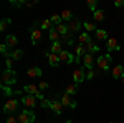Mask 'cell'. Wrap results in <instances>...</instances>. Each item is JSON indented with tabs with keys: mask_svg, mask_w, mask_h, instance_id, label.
Instances as JSON below:
<instances>
[{
	"mask_svg": "<svg viewBox=\"0 0 124 123\" xmlns=\"http://www.w3.org/2000/svg\"><path fill=\"white\" fill-rule=\"evenodd\" d=\"M13 83H17V72L13 68L3 70L2 72V85L10 86V85H13Z\"/></svg>",
	"mask_w": 124,
	"mask_h": 123,
	"instance_id": "obj_1",
	"label": "cell"
},
{
	"mask_svg": "<svg viewBox=\"0 0 124 123\" xmlns=\"http://www.w3.org/2000/svg\"><path fill=\"white\" fill-rule=\"evenodd\" d=\"M111 63H113V57L109 53H103L101 57H98V60H96V65L99 66L103 72H108L111 68Z\"/></svg>",
	"mask_w": 124,
	"mask_h": 123,
	"instance_id": "obj_2",
	"label": "cell"
},
{
	"mask_svg": "<svg viewBox=\"0 0 124 123\" xmlns=\"http://www.w3.org/2000/svg\"><path fill=\"white\" fill-rule=\"evenodd\" d=\"M17 118H18L20 123H33L35 122V113L31 110H23V112H20Z\"/></svg>",
	"mask_w": 124,
	"mask_h": 123,
	"instance_id": "obj_3",
	"label": "cell"
},
{
	"mask_svg": "<svg viewBox=\"0 0 124 123\" xmlns=\"http://www.w3.org/2000/svg\"><path fill=\"white\" fill-rule=\"evenodd\" d=\"M18 105H20V100H17V98H10L8 102L3 105V108H2V110H3V113H7V115L13 113V112L18 108Z\"/></svg>",
	"mask_w": 124,
	"mask_h": 123,
	"instance_id": "obj_4",
	"label": "cell"
},
{
	"mask_svg": "<svg viewBox=\"0 0 124 123\" xmlns=\"http://www.w3.org/2000/svg\"><path fill=\"white\" fill-rule=\"evenodd\" d=\"M23 92H27L28 95H33V96H37L40 102L45 98L43 96V93H40V88H37L35 85H30V83H27V85H23Z\"/></svg>",
	"mask_w": 124,
	"mask_h": 123,
	"instance_id": "obj_5",
	"label": "cell"
},
{
	"mask_svg": "<svg viewBox=\"0 0 124 123\" xmlns=\"http://www.w3.org/2000/svg\"><path fill=\"white\" fill-rule=\"evenodd\" d=\"M73 80H75V83L79 85V83H83L86 80V72H85V66H78L76 70L73 72Z\"/></svg>",
	"mask_w": 124,
	"mask_h": 123,
	"instance_id": "obj_6",
	"label": "cell"
},
{
	"mask_svg": "<svg viewBox=\"0 0 124 123\" xmlns=\"http://www.w3.org/2000/svg\"><path fill=\"white\" fill-rule=\"evenodd\" d=\"M20 103L23 105V106H30V108H33V106H37V96H33V95H22V98H20Z\"/></svg>",
	"mask_w": 124,
	"mask_h": 123,
	"instance_id": "obj_7",
	"label": "cell"
},
{
	"mask_svg": "<svg viewBox=\"0 0 124 123\" xmlns=\"http://www.w3.org/2000/svg\"><path fill=\"white\" fill-rule=\"evenodd\" d=\"M58 57H60L61 62H65V63H75V62H76V55H75V53H70L66 50H63Z\"/></svg>",
	"mask_w": 124,
	"mask_h": 123,
	"instance_id": "obj_8",
	"label": "cell"
},
{
	"mask_svg": "<svg viewBox=\"0 0 124 123\" xmlns=\"http://www.w3.org/2000/svg\"><path fill=\"white\" fill-rule=\"evenodd\" d=\"M30 37H31V43L37 45L40 40H41V30L40 28H35V25L30 28Z\"/></svg>",
	"mask_w": 124,
	"mask_h": 123,
	"instance_id": "obj_9",
	"label": "cell"
},
{
	"mask_svg": "<svg viewBox=\"0 0 124 123\" xmlns=\"http://www.w3.org/2000/svg\"><path fill=\"white\" fill-rule=\"evenodd\" d=\"M83 47H85V53H86V55H88V53H91V55H93L94 52H99V47L96 45L93 40H89V42H88V43H85Z\"/></svg>",
	"mask_w": 124,
	"mask_h": 123,
	"instance_id": "obj_10",
	"label": "cell"
},
{
	"mask_svg": "<svg viewBox=\"0 0 124 123\" xmlns=\"http://www.w3.org/2000/svg\"><path fill=\"white\" fill-rule=\"evenodd\" d=\"M83 66L88 68V70H93V66H94V57L91 53H88V55L83 57Z\"/></svg>",
	"mask_w": 124,
	"mask_h": 123,
	"instance_id": "obj_11",
	"label": "cell"
},
{
	"mask_svg": "<svg viewBox=\"0 0 124 123\" xmlns=\"http://www.w3.org/2000/svg\"><path fill=\"white\" fill-rule=\"evenodd\" d=\"M106 47H108V52H117V50H121V47H119V43H117L116 38H108Z\"/></svg>",
	"mask_w": 124,
	"mask_h": 123,
	"instance_id": "obj_12",
	"label": "cell"
},
{
	"mask_svg": "<svg viewBox=\"0 0 124 123\" xmlns=\"http://www.w3.org/2000/svg\"><path fill=\"white\" fill-rule=\"evenodd\" d=\"M45 55H46V58H48V62H50V65H51V66H60L61 60H60V57H58V55L51 53V52H46Z\"/></svg>",
	"mask_w": 124,
	"mask_h": 123,
	"instance_id": "obj_13",
	"label": "cell"
},
{
	"mask_svg": "<svg viewBox=\"0 0 124 123\" xmlns=\"http://www.w3.org/2000/svg\"><path fill=\"white\" fill-rule=\"evenodd\" d=\"M50 110H53L55 115H61V112H63V103H61V100H60V98H58V100H53Z\"/></svg>",
	"mask_w": 124,
	"mask_h": 123,
	"instance_id": "obj_14",
	"label": "cell"
},
{
	"mask_svg": "<svg viewBox=\"0 0 124 123\" xmlns=\"http://www.w3.org/2000/svg\"><path fill=\"white\" fill-rule=\"evenodd\" d=\"M81 27H83V23H81V22H79L78 19H73L71 22H70V23H68V28H70V32H71V33L78 32V30L81 28Z\"/></svg>",
	"mask_w": 124,
	"mask_h": 123,
	"instance_id": "obj_15",
	"label": "cell"
},
{
	"mask_svg": "<svg viewBox=\"0 0 124 123\" xmlns=\"http://www.w3.org/2000/svg\"><path fill=\"white\" fill-rule=\"evenodd\" d=\"M41 68L40 66H30L28 72H27V75L30 76V78H38V76H41Z\"/></svg>",
	"mask_w": 124,
	"mask_h": 123,
	"instance_id": "obj_16",
	"label": "cell"
},
{
	"mask_svg": "<svg viewBox=\"0 0 124 123\" xmlns=\"http://www.w3.org/2000/svg\"><path fill=\"white\" fill-rule=\"evenodd\" d=\"M111 75L114 76V78H123V76H124V66H123V65H116V66H113V70H111Z\"/></svg>",
	"mask_w": 124,
	"mask_h": 123,
	"instance_id": "obj_17",
	"label": "cell"
},
{
	"mask_svg": "<svg viewBox=\"0 0 124 123\" xmlns=\"http://www.w3.org/2000/svg\"><path fill=\"white\" fill-rule=\"evenodd\" d=\"M56 32L61 35V37H66V35H70V33H71V32H70V28H68V25H66V23H63V22H61L60 25H56Z\"/></svg>",
	"mask_w": 124,
	"mask_h": 123,
	"instance_id": "obj_18",
	"label": "cell"
},
{
	"mask_svg": "<svg viewBox=\"0 0 124 123\" xmlns=\"http://www.w3.org/2000/svg\"><path fill=\"white\" fill-rule=\"evenodd\" d=\"M60 100H61L63 106H68V108H70V106H71V103H73V98H71V95H68L66 92H63V95H61V98H60Z\"/></svg>",
	"mask_w": 124,
	"mask_h": 123,
	"instance_id": "obj_19",
	"label": "cell"
},
{
	"mask_svg": "<svg viewBox=\"0 0 124 123\" xmlns=\"http://www.w3.org/2000/svg\"><path fill=\"white\" fill-rule=\"evenodd\" d=\"M17 43H18V40H17L15 35H7V37H5V45H7V47H15Z\"/></svg>",
	"mask_w": 124,
	"mask_h": 123,
	"instance_id": "obj_20",
	"label": "cell"
},
{
	"mask_svg": "<svg viewBox=\"0 0 124 123\" xmlns=\"http://www.w3.org/2000/svg\"><path fill=\"white\" fill-rule=\"evenodd\" d=\"M50 52L55 53V55H60V53L63 52V48H61V42H55V43L51 45V48H50Z\"/></svg>",
	"mask_w": 124,
	"mask_h": 123,
	"instance_id": "obj_21",
	"label": "cell"
},
{
	"mask_svg": "<svg viewBox=\"0 0 124 123\" xmlns=\"http://www.w3.org/2000/svg\"><path fill=\"white\" fill-rule=\"evenodd\" d=\"M65 92H66L68 95H71V96H73V95L78 93V85H76V83H70V85L65 88Z\"/></svg>",
	"mask_w": 124,
	"mask_h": 123,
	"instance_id": "obj_22",
	"label": "cell"
},
{
	"mask_svg": "<svg viewBox=\"0 0 124 123\" xmlns=\"http://www.w3.org/2000/svg\"><path fill=\"white\" fill-rule=\"evenodd\" d=\"M94 33H96V38H98V40H106V42H108V32H106V30L98 28Z\"/></svg>",
	"mask_w": 124,
	"mask_h": 123,
	"instance_id": "obj_23",
	"label": "cell"
},
{
	"mask_svg": "<svg viewBox=\"0 0 124 123\" xmlns=\"http://www.w3.org/2000/svg\"><path fill=\"white\" fill-rule=\"evenodd\" d=\"M91 38H89V33L88 32H85V33H81L79 37H78V42H79V45H85V43H88Z\"/></svg>",
	"mask_w": 124,
	"mask_h": 123,
	"instance_id": "obj_24",
	"label": "cell"
},
{
	"mask_svg": "<svg viewBox=\"0 0 124 123\" xmlns=\"http://www.w3.org/2000/svg\"><path fill=\"white\" fill-rule=\"evenodd\" d=\"M2 92H3V95H5V96H10V98L17 95V92H13L10 86H5V85H2Z\"/></svg>",
	"mask_w": 124,
	"mask_h": 123,
	"instance_id": "obj_25",
	"label": "cell"
},
{
	"mask_svg": "<svg viewBox=\"0 0 124 123\" xmlns=\"http://www.w3.org/2000/svg\"><path fill=\"white\" fill-rule=\"evenodd\" d=\"M51 27H55V25L51 23V20H50V19H45L41 23H40V28H43V30H50Z\"/></svg>",
	"mask_w": 124,
	"mask_h": 123,
	"instance_id": "obj_26",
	"label": "cell"
},
{
	"mask_svg": "<svg viewBox=\"0 0 124 123\" xmlns=\"http://www.w3.org/2000/svg\"><path fill=\"white\" fill-rule=\"evenodd\" d=\"M93 17H94L96 22H103L104 20V10H96L94 13H93Z\"/></svg>",
	"mask_w": 124,
	"mask_h": 123,
	"instance_id": "obj_27",
	"label": "cell"
},
{
	"mask_svg": "<svg viewBox=\"0 0 124 123\" xmlns=\"http://www.w3.org/2000/svg\"><path fill=\"white\" fill-rule=\"evenodd\" d=\"M60 15H61V19H63V20H68V22L73 20V13H71V10H63V13H60Z\"/></svg>",
	"mask_w": 124,
	"mask_h": 123,
	"instance_id": "obj_28",
	"label": "cell"
},
{
	"mask_svg": "<svg viewBox=\"0 0 124 123\" xmlns=\"http://www.w3.org/2000/svg\"><path fill=\"white\" fill-rule=\"evenodd\" d=\"M83 27H85L86 28V32H88V33H89V32H96V27H94V23H93V22H85V23H83Z\"/></svg>",
	"mask_w": 124,
	"mask_h": 123,
	"instance_id": "obj_29",
	"label": "cell"
},
{
	"mask_svg": "<svg viewBox=\"0 0 124 123\" xmlns=\"http://www.w3.org/2000/svg\"><path fill=\"white\" fill-rule=\"evenodd\" d=\"M51 23H53V25H55V27H56V25H60V23H61V22H63V19H61V15H51Z\"/></svg>",
	"mask_w": 124,
	"mask_h": 123,
	"instance_id": "obj_30",
	"label": "cell"
},
{
	"mask_svg": "<svg viewBox=\"0 0 124 123\" xmlns=\"http://www.w3.org/2000/svg\"><path fill=\"white\" fill-rule=\"evenodd\" d=\"M85 55H86L85 53V47H83V45H78L76 47V58H81V60H83Z\"/></svg>",
	"mask_w": 124,
	"mask_h": 123,
	"instance_id": "obj_31",
	"label": "cell"
},
{
	"mask_svg": "<svg viewBox=\"0 0 124 123\" xmlns=\"http://www.w3.org/2000/svg\"><path fill=\"white\" fill-rule=\"evenodd\" d=\"M10 57L13 58V60H20V58H23V50H15V52H12Z\"/></svg>",
	"mask_w": 124,
	"mask_h": 123,
	"instance_id": "obj_32",
	"label": "cell"
},
{
	"mask_svg": "<svg viewBox=\"0 0 124 123\" xmlns=\"http://www.w3.org/2000/svg\"><path fill=\"white\" fill-rule=\"evenodd\" d=\"M96 7H98V2H96V0H88V9L91 10L93 13H94L96 10H98Z\"/></svg>",
	"mask_w": 124,
	"mask_h": 123,
	"instance_id": "obj_33",
	"label": "cell"
},
{
	"mask_svg": "<svg viewBox=\"0 0 124 123\" xmlns=\"http://www.w3.org/2000/svg\"><path fill=\"white\" fill-rule=\"evenodd\" d=\"M10 23H12V19H3L2 22H0V30H5Z\"/></svg>",
	"mask_w": 124,
	"mask_h": 123,
	"instance_id": "obj_34",
	"label": "cell"
},
{
	"mask_svg": "<svg viewBox=\"0 0 124 123\" xmlns=\"http://www.w3.org/2000/svg\"><path fill=\"white\" fill-rule=\"evenodd\" d=\"M40 106H41V108H51V102H50L48 98H43V100L40 102Z\"/></svg>",
	"mask_w": 124,
	"mask_h": 123,
	"instance_id": "obj_35",
	"label": "cell"
},
{
	"mask_svg": "<svg viewBox=\"0 0 124 123\" xmlns=\"http://www.w3.org/2000/svg\"><path fill=\"white\" fill-rule=\"evenodd\" d=\"M10 3H12L13 7H23V5H27V2H25V0H20V2H15V0H10Z\"/></svg>",
	"mask_w": 124,
	"mask_h": 123,
	"instance_id": "obj_36",
	"label": "cell"
},
{
	"mask_svg": "<svg viewBox=\"0 0 124 123\" xmlns=\"http://www.w3.org/2000/svg\"><path fill=\"white\" fill-rule=\"evenodd\" d=\"M5 123H20V122H18V118H15V116H12V115H10Z\"/></svg>",
	"mask_w": 124,
	"mask_h": 123,
	"instance_id": "obj_37",
	"label": "cell"
},
{
	"mask_svg": "<svg viewBox=\"0 0 124 123\" xmlns=\"http://www.w3.org/2000/svg\"><path fill=\"white\" fill-rule=\"evenodd\" d=\"M91 78H94V72L93 70H88L86 72V80H91Z\"/></svg>",
	"mask_w": 124,
	"mask_h": 123,
	"instance_id": "obj_38",
	"label": "cell"
},
{
	"mask_svg": "<svg viewBox=\"0 0 124 123\" xmlns=\"http://www.w3.org/2000/svg\"><path fill=\"white\" fill-rule=\"evenodd\" d=\"M114 7H116V9H121V7H124V0H116V2H114Z\"/></svg>",
	"mask_w": 124,
	"mask_h": 123,
	"instance_id": "obj_39",
	"label": "cell"
},
{
	"mask_svg": "<svg viewBox=\"0 0 124 123\" xmlns=\"http://www.w3.org/2000/svg\"><path fill=\"white\" fill-rule=\"evenodd\" d=\"M38 88H40V90H48V83H46V82H40Z\"/></svg>",
	"mask_w": 124,
	"mask_h": 123,
	"instance_id": "obj_40",
	"label": "cell"
},
{
	"mask_svg": "<svg viewBox=\"0 0 124 123\" xmlns=\"http://www.w3.org/2000/svg\"><path fill=\"white\" fill-rule=\"evenodd\" d=\"M12 62H13V58H12V57L7 58V66H8V68H12Z\"/></svg>",
	"mask_w": 124,
	"mask_h": 123,
	"instance_id": "obj_41",
	"label": "cell"
},
{
	"mask_svg": "<svg viewBox=\"0 0 124 123\" xmlns=\"http://www.w3.org/2000/svg\"><path fill=\"white\" fill-rule=\"evenodd\" d=\"M76 106H78L76 100H73V103H71V106H70V108H71V110H75V108H76Z\"/></svg>",
	"mask_w": 124,
	"mask_h": 123,
	"instance_id": "obj_42",
	"label": "cell"
},
{
	"mask_svg": "<svg viewBox=\"0 0 124 123\" xmlns=\"http://www.w3.org/2000/svg\"><path fill=\"white\" fill-rule=\"evenodd\" d=\"M63 123H73V122H71V120H66V122H63Z\"/></svg>",
	"mask_w": 124,
	"mask_h": 123,
	"instance_id": "obj_43",
	"label": "cell"
},
{
	"mask_svg": "<svg viewBox=\"0 0 124 123\" xmlns=\"http://www.w3.org/2000/svg\"><path fill=\"white\" fill-rule=\"evenodd\" d=\"M123 83H124V76H123Z\"/></svg>",
	"mask_w": 124,
	"mask_h": 123,
	"instance_id": "obj_44",
	"label": "cell"
},
{
	"mask_svg": "<svg viewBox=\"0 0 124 123\" xmlns=\"http://www.w3.org/2000/svg\"><path fill=\"white\" fill-rule=\"evenodd\" d=\"M111 123H117V122H111Z\"/></svg>",
	"mask_w": 124,
	"mask_h": 123,
	"instance_id": "obj_45",
	"label": "cell"
}]
</instances>
